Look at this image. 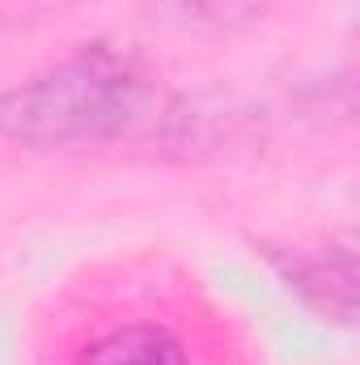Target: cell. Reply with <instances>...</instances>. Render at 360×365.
<instances>
[{"label": "cell", "instance_id": "cell-1", "mask_svg": "<svg viewBox=\"0 0 360 365\" xmlns=\"http://www.w3.org/2000/svg\"><path fill=\"white\" fill-rule=\"evenodd\" d=\"M153 110V73L119 47L93 43L0 93V136L34 149L93 145L132 132Z\"/></svg>", "mask_w": 360, "mask_h": 365}, {"label": "cell", "instance_id": "cell-4", "mask_svg": "<svg viewBox=\"0 0 360 365\" xmlns=\"http://www.w3.org/2000/svg\"><path fill=\"white\" fill-rule=\"evenodd\" d=\"M233 0H179L182 13H195V17H208V13H221V9H229Z\"/></svg>", "mask_w": 360, "mask_h": 365}, {"label": "cell", "instance_id": "cell-2", "mask_svg": "<svg viewBox=\"0 0 360 365\" xmlns=\"http://www.w3.org/2000/svg\"><path fill=\"white\" fill-rule=\"evenodd\" d=\"M288 280L314 310H322L327 319L352 323V314H356V255L348 242L327 247V255H318V259H297L288 268Z\"/></svg>", "mask_w": 360, "mask_h": 365}, {"label": "cell", "instance_id": "cell-3", "mask_svg": "<svg viewBox=\"0 0 360 365\" xmlns=\"http://www.w3.org/2000/svg\"><path fill=\"white\" fill-rule=\"evenodd\" d=\"M77 365H186L179 336L157 323H127L97 336Z\"/></svg>", "mask_w": 360, "mask_h": 365}]
</instances>
